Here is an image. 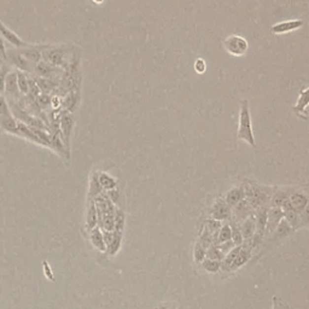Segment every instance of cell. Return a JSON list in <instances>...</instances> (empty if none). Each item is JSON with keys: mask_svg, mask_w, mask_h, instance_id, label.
Instances as JSON below:
<instances>
[{"mask_svg": "<svg viewBox=\"0 0 309 309\" xmlns=\"http://www.w3.org/2000/svg\"><path fill=\"white\" fill-rule=\"evenodd\" d=\"M243 190L245 200L254 209H257L270 203L271 197H272L274 192L271 187L260 186L255 182H248L246 185H244Z\"/></svg>", "mask_w": 309, "mask_h": 309, "instance_id": "1", "label": "cell"}, {"mask_svg": "<svg viewBox=\"0 0 309 309\" xmlns=\"http://www.w3.org/2000/svg\"><path fill=\"white\" fill-rule=\"evenodd\" d=\"M237 138L240 139V140L246 141V143H248L249 145H251L252 147L256 146L254 133H252L251 117H250L248 101L240 102V111H239V126H238Z\"/></svg>", "mask_w": 309, "mask_h": 309, "instance_id": "2", "label": "cell"}, {"mask_svg": "<svg viewBox=\"0 0 309 309\" xmlns=\"http://www.w3.org/2000/svg\"><path fill=\"white\" fill-rule=\"evenodd\" d=\"M225 50L232 56H243L248 51V41L239 35H230L224 40Z\"/></svg>", "mask_w": 309, "mask_h": 309, "instance_id": "3", "label": "cell"}, {"mask_svg": "<svg viewBox=\"0 0 309 309\" xmlns=\"http://www.w3.org/2000/svg\"><path fill=\"white\" fill-rule=\"evenodd\" d=\"M210 215L211 219L217 220V221H226V220H231V217H232V208L228 206L226 201L220 198L211 206Z\"/></svg>", "mask_w": 309, "mask_h": 309, "instance_id": "4", "label": "cell"}, {"mask_svg": "<svg viewBox=\"0 0 309 309\" xmlns=\"http://www.w3.org/2000/svg\"><path fill=\"white\" fill-rule=\"evenodd\" d=\"M255 209L250 206L249 202L246 200H243L241 202H239L237 206L232 208V222L235 224H240L241 221L246 220L248 217L251 216L254 214Z\"/></svg>", "mask_w": 309, "mask_h": 309, "instance_id": "5", "label": "cell"}, {"mask_svg": "<svg viewBox=\"0 0 309 309\" xmlns=\"http://www.w3.org/2000/svg\"><path fill=\"white\" fill-rule=\"evenodd\" d=\"M60 123H61V134L62 139H63L64 145L68 146L70 144V136L72 132V127H74V116H72L71 112H63L62 116L60 117Z\"/></svg>", "mask_w": 309, "mask_h": 309, "instance_id": "6", "label": "cell"}, {"mask_svg": "<svg viewBox=\"0 0 309 309\" xmlns=\"http://www.w3.org/2000/svg\"><path fill=\"white\" fill-rule=\"evenodd\" d=\"M41 53H42V58H44L45 62L52 64L53 67L62 66V64H63L64 51L62 50L61 47L44 46V47H41Z\"/></svg>", "mask_w": 309, "mask_h": 309, "instance_id": "7", "label": "cell"}, {"mask_svg": "<svg viewBox=\"0 0 309 309\" xmlns=\"http://www.w3.org/2000/svg\"><path fill=\"white\" fill-rule=\"evenodd\" d=\"M283 219H284L283 209L278 208V206H270V209H268V220L267 226H266V232L270 233V235H273L276 226H278L279 222Z\"/></svg>", "mask_w": 309, "mask_h": 309, "instance_id": "8", "label": "cell"}, {"mask_svg": "<svg viewBox=\"0 0 309 309\" xmlns=\"http://www.w3.org/2000/svg\"><path fill=\"white\" fill-rule=\"evenodd\" d=\"M268 209H270V206H263L255 209L254 211L255 224H256V233H259V235L262 236L266 235V226H267L268 220Z\"/></svg>", "mask_w": 309, "mask_h": 309, "instance_id": "9", "label": "cell"}, {"mask_svg": "<svg viewBox=\"0 0 309 309\" xmlns=\"http://www.w3.org/2000/svg\"><path fill=\"white\" fill-rule=\"evenodd\" d=\"M305 26V21L302 20H294V21H285V22H280L275 26H273L271 28L273 34H285V33H290L292 31H296V29L301 28V27Z\"/></svg>", "mask_w": 309, "mask_h": 309, "instance_id": "10", "label": "cell"}, {"mask_svg": "<svg viewBox=\"0 0 309 309\" xmlns=\"http://www.w3.org/2000/svg\"><path fill=\"white\" fill-rule=\"evenodd\" d=\"M281 209H283L284 219H285L286 221L289 222L290 226L294 228V231L297 230V228H300L301 227L300 214H298L297 211L295 210L294 208H292V206L290 204L289 200H286L285 202L283 203V206H281Z\"/></svg>", "mask_w": 309, "mask_h": 309, "instance_id": "11", "label": "cell"}, {"mask_svg": "<svg viewBox=\"0 0 309 309\" xmlns=\"http://www.w3.org/2000/svg\"><path fill=\"white\" fill-rule=\"evenodd\" d=\"M6 60H9L11 62V64H13L15 67H17L20 69V71L23 72H29L32 70L31 67V62H28L26 58L21 55L18 51H13L11 50L9 53H6Z\"/></svg>", "mask_w": 309, "mask_h": 309, "instance_id": "12", "label": "cell"}, {"mask_svg": "<svg viewBox=\"0 0 309 309\" xmlns=\"http://www.w3.org/2000/svg\"><path fill=\"white\" fill-rule=\"evenodd\" d=\"M289 202L292 206V208H294L298 214H301L306 208H307V206L309 204V200L305 193L295 190L294 192L291 193V196L289 197Z\"/></svg>", "mask_w": 309, "mask_h": 309, "instance_id": "13", "label": "cell"}, {"mask_svg": "<svg viewBox=\"0 0 309 309\" xmlns=\"http://www.w3.org/2000/svg\"><path fill=\"white\" fill-rule=\"evenodd\" d=\"M0 35H1L4 39H6L10 44L13 45L17 48H23V47H28L29 45L27 42H24L20 36L16 35L12 31H10L4 23L0 22Z\"/></svg>", "mask_w": 309, "mask_h": 309, "instance_id": "14", "label": "cell"}, {"mask_svg": "<svg viewBox=\"0 0 309 309\" xmlns=\"http://www.w3.org/2000/svg\"><path fill=\"white\" fill-rule=\"evenodd\" d=\"M309 105V87L306 90H302L300 92V97H298V101L295 105L294 110L295 112L302 119H307V107Z\"/></svg>", "mask_w": 309, "mask_h": 309, "instance_id": "15", "label": "cell"}, {"mask_svg": "<svg viewBox=\"0 0 309 309\" xmlns=\"http://www.w3.org/2000/svg\"><path fill=\"white\" fill-rule=\"evenodd\" d=\"M238 227L239 230H240L241 236H243L244 241L250 240V239L254 237L255 233H256V224H255L254 214L250 217H248L246 220L241 221L240 224H238Z\"/></svg>", "mask_w": 309, "mask_h": 309, "instance_id": "16", "label": "cell"}, {"mask_svg": "<svg viewBox=\"0 0 309 309\" xmlns=\"http://www.w3.org/2000/svg\"><path fill=\"white\" fill-rule=\"evenodd\" d=\"M18 52L26 58L27 61L31 62V63H39L42 60V53H41V47L39 46H28L23 48H18Z\"/></svg>", "mask_w": 309, "mask_h": 309, "instance_id": "17", "label": "cell"}, {"mask_svg": "<svg viewBox=\"0 0 309 309\" xmlns=\"http://www.w3.org/2000/svg\"><path fill=\"white\" fill-rule=\"evenodd\" d=\"M34 71L39 77H45V79H52L56 75V71H57V68L53 67L52 64L47 63V62L41 61L39 63L35 64L34 67Z\"/></svg>", "mask_w": 309, "mask_h": 309, "instance_id": "18", "label": "cell"}, {"mask_svg": "<svg viewBox=\"0 0 309 309\" xmlns=\"http://www.w3.org/2000/svg\"><path fill=\"white\" fill-rule=\"evenodd\" d=\"M295 189H279L275 190L273 192L272 197H271V206H278V208H281L283 203L285 202L286 200H289V197L291 196V193L294 192Z\"/></svg>", "mask_w": 309, "mask_h": 309, "instance_id": "19", "label": "cell"}, {"mask_svg": "<svg viewBox=\"0 0 309 309\" xmlns=\"http://www.w3.org/2000/svg\"><path fill=\"white\" fill-rule=\"evenodd\" d=\"M251 252H252V250L248 248V246L241 245V250L239 251V254L235 259V261H233L230 271H237L240 267H243V266L249 261L250 257H251Z\"/></svg>", "mask_w": 309, "mask_h": 309, "instance_id": "20", "label": "cell"}, {"mask_svg": "<svg viewBox=\"0 0 309 309\" xmlns=\"http://www.w3.org/2000/svg\"><path fill=\"white\" fill-rule=\"evenodd\" d=\"M90 240L97 250H99L102 252H106V245L104 243L103 238V231L98 226L90 231Z\"/></svg>", "mask_w": 309, "mask_h": 309, "instance_id": "21", "label": "cell"}, {"mask_svg": "<svg viewBox=\"0 0 309 309\" xmlns=\"http://www.w3.org/2000/svg\"><path fill=\"white\" fill-rule=\"evenodd\" d=\"M5 92L15 98L20 96V90H18L17 85V71H10L7 74L6 81H5Z\"/></svg>", "mask_w": 309, "mask_h": 309, "instance_id": "22", "label": "cell"}, {"mask_svg": "<svg viewBox=\"0 0 309 309\" xmlns=\"http://www.w3.org/2000/svg\"><path fill=\"white\" fill-rule=\"evenodd\" d=\"M243 200H245V196H244V190L243 187H233L232 190H230L227 192L226 198V203L231 208L236 206L239 202H241Z\"/></svg>", "mask_w": 309, "mask_h": 309, "instance_id": "23", "label": "cell"}, {"mask_svg": "<svg viewBox=\"0 0 309 309\" xmlns=\"http://www.w3.org/2000/svg\"><path fill=\"white\" fill-rule=\"evenodd\" d=\"M17 125H18L17 120H16L12 115H9V116H0V127L6 132V133H11L18 136Z\"/></svg>", "mask_w": 309, "mask_h": 309, "instance_id": "24", "label": "cell"}, {"mask_svg": "<svg viewBox=\"0 0 309 309\" xmlns=\"http://www.w3.org/2000/svg\"><path fill=\"white\" fill-rule=\"evenodd\" d=\"M98 226V214H97V208L95 201L91 200L90 206L87 210V216H86V227H87L88 232L93 228Z\"/></svg>", "mask_w": 309, "mask_h": 309, "instance_id": "25", "label": "cell"}, {"mask_svg": "<svg viewBox=\"0 0 309 309\" xmlns=\"http://www.w3.org/2000/svg\"><path fill=\"white\" fill-rule=\"evenodd\" d=\"M294 231V228H292L291 226H290L289 222L286 221L285 219L281 220L280 222H279V225L276 226L275 231H274L273 233V239H283L287 237V236L290 235V233Z\"/></svg>", "mask_w": 309, "mask_h": 309, "instance_id": "26", "label": "cell"}, {"mask_svg": "<svg viewBox=\"0 0 309 309\" xmlns=\"http://www.w3.org/2000/svg\"><path fill=\"white\" fill-rule=\"evenodd\" d=\"M121 245H122V232L114 231V238H112L111 243L106 246V252L110 256H115L120 251Z\"/></svg>", "mask_w": 309, "mask_h": 309, "instance_id": "27", "label": "cell"}, {"mask_svg": "<svg viewBox=\"0 0 309 309\" xmlns=\"http://www.w3.org/2000/svg\"><path fill=\"white\" fill-rule=\"evenodd\" d=\"M98 180L103 191H110L116 189L117 181L107 173H98Z\"/></svg>", "mask_w": 309, "mask_h": 309, "instance_id": "28", "label": "cell"}, {"mask_svg": "<svg viewBox=\"0 0 309 309\" xmlns=\"http://www.w3.org/2000/svg\"><path fill=\"white\" fill-rule=\"evenodd\" d=\"M222 226V222L221 221H217V220L214 219H208L204 224V227L211 233L213 236V240H214V245H216L217 243V236H219V231L220 228Z\"/></svg>", "mask_w": 309, "mask_h": 309, "instance_id": "29", "label": "cell"}, {"mask_svg": "<svg viewBox=\"0 0 309 309\" xmlns=\"http://www.w3.org/2000/svg\"><path fill=\"white\" fill-rule=\"evenodd\" d=\"M35 81L37 83V86H39L41 93H46V95H48L50 92H52V91L57 87V83L53 81L52 79H45V77L37 76L35 79Z\"/></svg>", "mask_w": 309, "mask_h": 309, "instance_id": "30", "label": "cell"}, {"mask_svg": "<svg viewBox=\"0 0 309 309\" xmlns=\"http://www.w3.org/2000/svg\"><path fill=\"white\" fill-rule=\"evenodd\" d=\"M241 250V245H238V246H235L232 250H231L230 252L225 256V259L222 260L221 262V270L224 271H230L231 266H232L233 261H235V259L237 257V255L239 254V251Z\"/></svg>", "mask_w": 309, "mask_h": 309, "instance_id": "31", "label": "cell"}, {"mask_svg": "<svg viewBox=\"0 0 309 309\" xmlns=\"http://www.w3.org/2000/svg\"><path fill=\"white\" fill-rule=\"evenodd\" d=\"M104 191L102 189L101 184H99V180H98V173H95L91 178L90 181V200H95L96 197H98L101 193H103Z\"/></svg>", "mask_w": 309, "mask_h": 309, "instance_id": "32", "label": "cell"}, {"mask_svg": "<svg viewBox=\"0 0 309 309\" xmlns=\"http://www.w3.org/2000/svg\"><path fill=\"white\" fill-rule=\"evenodd\" d=\"M228 240H232V227H231V224H222L221 228L219 231V236H217V243L216 245L219 244L225 243V241Z\"/></svg>", "mask_w": 309, "mask_h": 309, "instance_id": "33", "label": "cell"}, {"mask_svg": "<svg viewBox=\"0 0 309 309\" xmlns=\"http://www.w3.org/2000/svg\"><path fill=\"white\" fill-rule=\"evenodd\" d=\"M77 104H79V93L77 92L69 93L63 102V105L67 110H68V112H74V110L76 109Z\"/></svg>", "mask_w": 309, "mask_h": 309, "instance_id": "34", "label": "cell"}, {"mask_svg": "<svg viewBox=\"0 0 309 309\" xmlns=\"http://www.w3.org/2000/svg\"><path fill=\"white\" fill-rule=\"evenodd\" d=\"M197 241L203 246V248H206V249H208L209 246H211L214 244L213 236H211V233L209 232V231L206 230V227H203L202 231H201L200 237H198Z\"/></svg>", "mask_w": 309, "mask_h": 309, "instance_id": "35", "label": "cell"}, {"mask_svg": "<svg viewBox=\"0 0 309 309\" xmlns=\"http://www.w3.org/2000/svg\"><path fill=\"white\" fill-rule=\"evenodd\" d=\"M206 259L209 260H213V261H219L222 262V260L225 259V255L220 251L219 246L217 245H211L206 249Z\"/></svg>", "mask_w": 309, "mask_h": 309, "instance_id": "36", "label": "cell"}, {"mask_svg": "<svg viewBox=\"0 0 309 309\" xmlns=\"http://www.w3.org/2000/svg\"><path fill=\"white\" fill-rule=\"evenodd\" d=\"M17 85H18V90H20V93H22V95H28L29 85H28V76L26 75V72L17 71Z\"/></svg>", "mask_w": 309, "mask_h": 309, "instance_id": "37", "label": "cell"}, {"mask_svg": "<svg viewBox=\"0 0 309 309\" xmlns=\"http://www.w3.org/2000/svg\"><path fill=\"white\" fill-rule=\"evenodd\" d=\"M114 220H115V231H117V232H123V228H125L126 224V215L121 209L116 208L114 215Z\"/></svg>", "mask_w": 309, "mask_h": 309, "instance_id": "38", "label": "cell"}, {"mask_svg": "<svg viewBox=\"0 0 309 309\" xmlns=\"http://www.w3.org/2000/svg\"><path fill=\"white\" fill-rule=\"evenodd\" d=\"M51 147L55 149L57 152H60V154H67L68 152V150L66 149V145H64L63 139L60 138L58 134H53L51 137Z\"/></svg>", "mask_w": 309, "mask_h": 309, "instance_id": "39", "label": "cell"}, {"mask_svg": "<svg viewBox=\"0 0 309 309\" xmlns=\"http://www.w3.org/2000/svg\"><path fill=\"white\" fill-rule=\"evenodd\" d=\"M201 265H202V267L204 268V270L209 273H217L220 270H221V262L213 261V260H209V259L204 260Z\"/></svg>", "mask_w": 309, "mask_h": 309, "instance_id": "40", "label": "cell"}, {"mask_svg": "<svg viewBox=\"0 0 309 309\" xmlns=\"http://www.w3.org/2000/svg\"><path fill=\"white\" fill-rule=\"evenodd\" d=\"M206 249L203 248L200 243L195 244V248H193V259H195L196 263H202L206 260Z\"/></svg>", "mask_w": 309, "mask_h": 309, "instance_id": "41", "label": "cell"}, {"mask_svg": "<svg viewBox=\"0 0 309 309\" xmlns=\"http://www.w3.org/2000/svg\"><path fill=\"white\" fill-rule=\"evenodd\" d=\"M231 227H232V241L236 244V246L238 245H243L244 243V238L241 236L240 230H239L238 224H235V222L231 221Z\"/></svg>", "mask_w": 309, "mask_h": 309, "instance_id": "42", "label": "cell"}, {"mask_svg": "<svg viewBox=\"0 0 309 309\" xmlns=\"http://www.w3.org/2000/svg\"><path fill=\"white\" fill-rule=\"evenodd\" d=\"M35 104L40 109H47L51 106V97L46 93H41L35 98Z\"/></svg>", "mask_w": 309, "mask_h": 309, "instance_id": "43", "label": "cell"}, {"mask_svg": "<svg viewBox=\"0 0 309 309\" xmlns=\"http://www.w3.org/2000/svg\"><path fill=\"white\" fill-rule=\"evenodd\" d=\"M10 72L9 67L6 64H1L0 66V95L5 92V81H6L7 74Z\"/></svg>", "mask_w": 309, "mask_h": 309, "instance_id": "44", "label": "cell"}, {"mask_svg": "<svg viewBox=\"0 0 309 309\" xmlns=\"http://www.w3.org/2000/svg\"><path fill=\"white\" fill-rule=\"evenodd\" d=\"M28 85H29L28 95L31 96L32 98L35 99L37 96L41 95V91H40V88H39V86H37L35 79H31V77H28Z\"/></svg>", "mask_w": 309, "mask_h": 309, "instance_id": "45", "label": "cell"}, {"mask_svg": "<svg viewBox=\"0 0 309 309\" xmlns=\"http://www.w3.org/2000/svg\"><path fill=\"white\" fill-rule=\"evenodd\" d=\"M9 115H12L11 109H10L5 97L0 95V116H9Z\"/></svg>", "mask_w": 309, "mask_h": 309, "instance_id": "46", "label": "cell"}, {"mask_svg": "<svg viewBox=\"0 0 309 309\" xmlns=\"http://www.w3.org/2000/svg\"><path fill=\"white\" fill-rule=\"evenodd\" d=\"M219 249H220V251L222 252V254L225 255V256H226V255L228 254V252L231 251V250H232L233 248H235L236 246V244L233 243L232 240H228V241H225V243H221V244H219Z\"/></svg>", "mask_w": 309, "mask_h": 309, "instance_id": "47", "label": "cell"}, {"mask_svg": "<svg viewBox=\"0 0 309 309\" xmlns=\"http://www.w3.org/2000/svg\"><path fill=\"white\" fill-rule=\"evenodd\" d=\"M300 224H301V227H302L303 225L309 224V204L307 206V208H306L305 210L300 214Z\"/></svg>", "mask_w": 309, "mask_h": 309, "instance_id": "48", "label": "cell"}, {"mask_svg": "<svg viewBox=\"0 0 309 309\" xmlns=\"http://www.w3.org/2000/svg\"><path fill=\"white\" fill-rule=\"evenodd\" d=\"M106 195H107V197H109V200L111 201V202L114 203V204H116L117 202H119L120 193H119V191H117L116 189L106 191Z\"/></svg>", "mask_w": 309, "mask_h": 309, "instance_id": "49", "label": "cell"}, {"mask_svg": "<svg viewBox=\"0 0 309 309\" xmlns=\"http://www.w3.org/2000/svg\"><path fill=\"white\" fill-rule=\"evenodd\" d=\"M195 69H196V71L198 72V74H203V72L206 71V62H204V60L200 58V60L196 61Z\"/></svg>", "mask_w": 309, "mask_h": 309, "instance_id": "50", "label": "cell"}, {"mask_svg": "<svg viewBox=\"0 0 309 309\" xmlns=\"http://www.w3.org/2000/svg\"><path fill=\"white\" fill-rule=\"evenodd\" d=\"M103 238H104V243L107 246L110 243H111L112 238H114V231L112 232H107V231H103Z\"/></svg>", "mask_w": 309, "mask_h": 309, "instance_id": "51", "label": "cell"}, {"mask_svg": "<svg viewBox=\"0 0 309 309\" xmlns=\"http://www.w3.org/2000/svg\"><path fill=\"white\" fill-rule=\"evenodd\" d=\"M61 105V98L60 97H57V96H55V97H52V98H51V106L53 107V109H57L58 106Z\"/></svg>", "mask_w": 309, "mask_h": 309, "instance_id": "52", "label": "cell"}, {"mask_svg": "<svg viewBox=\"0 0 309 309\" xmlns=\"http://www.w3.org/2000/svg\"><path fill=\"white\" fill-rule=\"evenodd\" d=\"M44 267H45V273H46L47 278H50L51 280H53V275H52V273H51L50 266H47V263L44 262Z\"/></svg>", "mask_w": 309, "mask_h": 309, "instance_id": "53", "label": "cell"}, {"mask_svg": "<svg viewBox=\"0 0 309 309\" xmlns=\"http://www.w3.org/2000/svg\"><path fill=\"white\" fill-rule=\"evenodd\" d=\"M156 309H175V308L171 307V306H160V307H157Z\"/></svg>", "mask_w": 309, "mask_h": 309, "instance_id": "54", "label": "cell"}]
</instances>
